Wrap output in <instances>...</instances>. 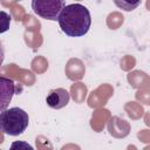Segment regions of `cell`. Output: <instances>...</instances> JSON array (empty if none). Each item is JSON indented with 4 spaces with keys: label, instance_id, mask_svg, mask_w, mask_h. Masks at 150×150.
I'll list each match as a JSON object with an SVG mask.
<instances>
[{
    "label": "cell",
    "instance_id": "4",
    "mask_svg": "<svg viewBox=\"0 0 150 150\" xmlns=\"http://www.w3.org/2000/svg\"><path fill=\"white\" fill-rule=\"evenodd\" d=\"M69 100H70V95L66 89L56 88V89H52L48 93L46 97V103L48 107L53 109H61L69 103Z\"/></svg>",
    "mask_w": 150,
    "mask_h": 150
},
{
    "label": "cell",
    "instance_id": "1",
    "mask_svg": "<svg viewBox=\"0 0 150 150\" xmlns=\"http://www.w3.org/2000/svg\"><path fill=\"white\" fill-rule=\"evenodd\" d=\"M61 30L70 38H80L88 33L91 25L89 9L81 4L66 5L59 16Z\"/></svg>",
    "mask_w": 150,
    "mask_h": 150
},
{
    "label": "cell",
    "instance_id": "6",
    "mask_svg": "<svg viewBox=\"0 0 150 150\" xmlns=\"http://www.w3.org/2000/svg\"><path fill=\"white\" fill-rule=\"evenodd\" d=\"M116 5H118V6H129V4H127V2H122V4H120V2H116ZM139 5V2H135V4H132L131 5V7H128V9L127 11H131L132 9V7H136V6H138Z\"/></svg>",
    "mask_w": 150,
    "mask_h": 150
},
{
    "label": "cell",
    "instance_id": "5",
    "mask_svg": "<svg viewBox=\"0 0 150 150\" xmlns=\"http://www.w3.org/2000/svg\"><path fill=\"white\" fill-rule=\"evenodd\" d=\"M9 150H34V148L25 141H14L11 144Z\"/></svg>",
    "mask_w": 150,
    "mask_h": 150
},
{
    "label": "cell",
    "instance_id": "2",
    "mask_svg": "<svg viewBox=\"0 0 150 150\" xmlns=\"http://www.w3.org/2000/svg\"><path fill=\"white\" fill-rule=\"evenodd\" d=\"M28 124V114L19 107L5 109L0 114V128L6 135L19 136L27 129Z\"/></svg>",
    "mask_w": 150,
    "mask_h": 150
},
{
    "label": "cell",
    "instance_id": "3",
    "mask_svg": "<svg viewBox=\"0 0 150 150\" xmlns=\"http://www.w3.org/2000/svg\"><path fill=\"white\" fill-rule=\"evenodd\" d=\"M66 2L62 0H33L32 8L34 13L42 19L56 21L64 8Z\"/></svg>",
    "mask_w": 150,
    "mask_h": 150
}]
</instances>
